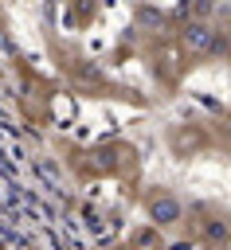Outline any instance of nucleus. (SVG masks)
Masks as SVG:
<instances>
[{
  "instance_id": "nucleus-2",
  "label": "nucleus",
  "mask_w": 231,
  "mask_h": 250,
  "mask_svg": "<svg viewBox=\"0 0 231 250\" xmlns=\"http://www.w3.org/2000/svg\"><path fill=\"white\" fill-rule=\"evenodd\" d=\"M153 215H161V223H172L176 219V203L172 199H161V203H153Z\"/></svg>"
},
{
  "instance_id": "nucleus-1",
  "label": "nucleus",
  "mask_w": 231,
  "mask_h": 250,
  "mask_svg": "<svg viewBox=\"0 0 231 250\" xmlns=\"http://www.w3.org/2000/svg\"><path fill=\"white\" fill-rule=\"evenodd\" d=\"M188 43H192L196 51H208V47H211V31H208V27H188Z\"/></svg>"
}]
</instances>
